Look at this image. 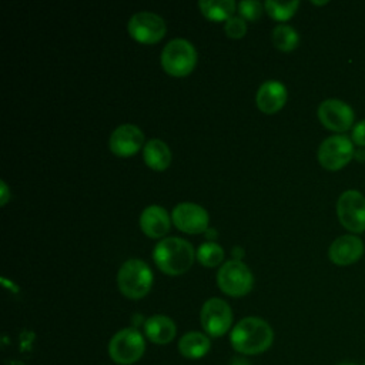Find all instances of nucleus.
I'll use <instances>...</instances> for the list:
<instances>
[{"instance_id":"obj_21","label":"nucleus","mask_w":365,"mask_h":365,"mask_svg":"<svg viewBox=\"0 0 365 365\" xmlns=\"http://www.w3.org/2000/svg\"><path fill=\"white\" fill-rule=\"evenodd\" d=\"M272 43L277 48L282 51L294 50L299 43L298 33L288 24H278L272 30Z\"/></svg>"},{"instance_id":"obj_17","label":"nucleus","mask_w":365,"mask_h":365,"mask_svg":"<svg viewBox=\"0 0 365 365\" xmlns=\"http://www.w3.org/2000/svg\"><path fill=\"white\" fill-rule=\"evenodd\" d=\"M140 227L145 235L160 238L170 228V215L163 207L150 205L140 215Z\"/></svg>"},{"instance_id":"obj_3","label":"nucleus","mask_w":365,"mask_h":365,"mask_svg":"<svg viewBox=\"0 0 365 365\" xmlns=\"http://www.w3.org/2000/svg\"><path fill=\"white\" fill-rule=\"evenodd\" d=\"M117 284L124 297L130 299H140L151 289L153 272L143 259L131 258L118 269Z\"/></svg>"},{"instance_id":"obj_6","label":"nucleus","mask_w":365,"mask_h":365,"mask_svg":"<svg viewBox=\"0 0 365 365\" xmlns=\"http://www.w3.org/2000/svg\"><path fill=\"white\" fill-rule=\"evenodd\" d=\"M220 289L231 297H242L248 294L254 284V277L250 268L240 259L224 262L217 274Z\"/></svg>"},{"instance_id":"obj_20","label":"nucleus","mask_w":365,"mask_h":365,"mask_svg":"<svg viewBox=\"0 0 365 365\" xmlns=\"http://www.w3.org/2000/svg\"><path fill=\"white\" fill-rule=\"evenodd\" d=\"M201 13L214 21L228 20L232 17L231 14L235 11V1L234 0H201L198 3Z\"/></svg>"},{"instance_id":"obj_7","label":"nucleus","mask_w":365,"mask_h":365,"mask_svg":"<svg viewBox=\"0 0 365 365\" xmlns=\"http://www.w3.org/2000/svg\"><path fill=\"white\" fill-rule=\"evenodd\" d=\"M200 319L205 334L218 338L228 332L232 324V311L224 299L210 298L201 307Z\"/></svg>"},{"instance_id":"obj_15","label":"nucleus","mask_w":365,"mask_h":365,"mask_svg":"<svg viewBox=\"0 0 365 365\" xmlns=\"http://www.w3.org/2000/svg\"><path fill=\"white\" fill-rule=\"evenodd\" d=\"M287 101V88L282 83L269 80L259 86L257 91V106L265 114H274L284 107Z\"/></svg>"},{"instance_id":"obj_27","label":"nucleus","mask_w":365,"mask_h":365,"mask_svg":"<svg viewBox=\"0 0 365 365\" xmlns=\"http://www.w3.org/2000/svg\"><path fill=\"white\" fill-rule=\"evenodd\" d=\"M230 365H251V364H250V361H248L247 358H244V356H234V358L231 359Z\"/></svg>"},{"instance_id":"obj_24","label":"nucleus","mask_w":365,"mask_h":365,"mask_svg":"<svg viewBox=\"0 0 365 365\" xmlns=\"http://www.w3.org/2000/svg\"><path fill=\"white\" fill-rule=\"evenodd\" d=\"M238 10H240V14L242 19L254 21V20L259 19V16L262 13V4L255 0H244V1H240Z\"/></svg>"},{"instance_id":"obj_10","label":"nucleus","mask_w":365,"mask_h":365,"mask_svg":"<svg viewBox=\"0 0 365 365\" xmlns=\"http://www.w3.org/2000/svg\"><path fill=\"white\" fill-rule=\"evenodd\" d=\"M130 36L144 44H153L160 41L165 34L164 20L151 11H140L131 16L128 20Z\"/></svg>"},{"instance_id":"obj_9","label":"nucleus","mask_w":365,"mask_h":365,"mask_svg":"<svg viewBox=\"0 0 365 365\" xmlns=\"http://www.w3.org/2000/svg\"><path fill=\"white\" fill-rule=\"evenodd\" d=\"M352 155V141L344 134L325 138L318 148V161L324 168L329 171H336L345 167L351 161Z\"/></svg>"},{"instance_id":"obj_2","label":"nucleus","mask_w":365,"mask_h":365,"mask_svg":"<svg viewBox=\"0 0 365 365\" xmlns=\"http://www.w3.org/2000/svg\"><path fill=\"white\" fill-rule=\"evenodd\" d=\"M154 261L167 275H181L190 269L194 262L192 245L178 237L161 240L154 248Z\"/></svg>"},{"instance_id":"obj_8","label":"nucleus","mask_w":365,"mask_h":365,"mask_svg":"<svg viewBox=\"0 0 365 365\" xmlns=\"http://www.w3.org/2000/svg\"><path fill=\"white\" fill-rule=\"evenodd\" d=\"M339 222L352 232L365 231V197L356 190L344 191L336 201Z\"/></svg>"},{"instance_id":"obj_28","label":"nucleus","mask_w":365,"mask_h":365,"mask_svg":"<svg viewBox=\"0 0 365 365\" xmlns=\"http://www.w3.org/2000/svg\"><path fill=\"white\" fill-rule=\"evenodd\" d=\"M9 200V190L4 181H1V205H4Z\"/></svg>"},{"instance_id":"obj_18","label":"nucleus","mask_w":365,"mask_h":365,"mask_svg":"<svg viewBox=\"0 0 365 365\" xmlns=\"http://www.w3.org/2000/svg\"><path fill=\"white\" fill-rule=\"evenodd\" d=\"M210 348V338L198 331H190L178 341V352L187 359H200L208 354Z\"/></svg>"},{"instance_id":"obj_29","label":"nucleus","mask_w":365,"mask_h":365,"mask_svg":"<svg viewBox=\"0 0 365 365\" xmlns=\"http://www.w3.org/2000/svg\"><path fill=\"white\" fill-rule=\"evenodd\" d=\"M338 365H358L355 362H351V361H344V362H339Z\"/></svg>"},{"instance_id":"obj_11","label":"nucleus","mask_w":365,"mask_h":365,"mask_svg":"<svg viewBox=\"0 0 365 365\" xmlns=\"http://www.w3.org/2000/svg\"><path fill=\"white\" fill-rule=\"evenodd\" d=\"M319 121L332 131H346L354 124L352 108L338 98L324 100L318 107Z\"/></svg>"},{"instance_id":"obj_4","label":"nucleus","mask_w":365,"mask_h":365,"mask_svg":"<svg viewBox=\"0 0 365 365\" xmlns=\"http://www.w3.org/2000/svg\"><path fill=\"white\" fill-rule=\"evenodd\" d=\"M145 352L144 336L135 328H124L115 332L108 342V355L118 365H131Z\"/></svg>"},{"instance_id":"obj_5","label":"nucleus","mask_w":365,"mask_h":365,"mask_svg":"<svg viewBox=\"0 0 365 365\" xmlns=\"http://www.w3.org/2000/svg\"><path fill=\"white\" fill-rule=\"evenodd\" d=\"M197 63V51L185 38H174L167 43L161 53L163 68L174 76L182 77L192 71Z\"/></svg>"},{"instance_id":"obj_14","label":"nucleus","mask_w":365,"mask_h":365,"mask_svg":"<svg viewBox=\"0 0 365 365\" xmlns=\"http://www.w3.org/2000/svg\"><path fill=\"white\" fill-rule=\"evenodd\" d=\"M364 254V244L355 235H342L329 245V259L336 265H349L356 262Z\"/></svg>"},{"instance_id":"obj_1","label":"nucleus","mask_w":365,"mask_h":365,"mask_svg":"<svg viewBox=\"0 0 365 365\" xmlns=\"http://www.w3.org/2000/svg\"><path fill=\"white\" fill-rule=\"evenodd\" d=\"M231 346L241 355H258L274 342V331L258 317H245L230 332Z\"/></svg>"},{"instance_id":"obj_23","label":"nucleus","mask_w":365,"mask_h":365,"mask_svg":"<svg viewBox=\"0 0 365 365\" xmlns=\"http://www.w3.org/2000/svg\"><path fill=\"white\" fill-rule=\"evenodd\" d=\"M197 258L205 267H215L224 259V250L215 242H205L197 250Z\"/></svg>"},{"instance_id":"obj_19","label":"nucleus","mask_w":365,"mask_h":365,"mask_svg":"<svg viewBox=\"0 0 365 365\" xmlns=\"http://www.w3.org/2000/svg\"><path fill=\"white\" fill-rule=\"evenodd\" d=\"M144 161L150 168L164 171L171 163V151L164 141L153 138L144 145Z\"/></svg>"},{"instance_id":"obj_25","label":"nucleus","mask_w":365,"mask_h":365,"mask_svg":"<svg viewBox=\"0 0 365 365\" xmlns=\"http://www.w3.org/2000/svg\"><path fill=\"white\" fill-rule=\"evenodd\" d=\"M224 30L227 33L228 37H232V38H241L245 31H247V24H245V20L240 16H232L230 17L225 24H224Z\"/></svg>"},{"instance_id":"obj_26","label":"nucleus","mask_w":365,"mask_h":365,"mask_svg":"<svg viewBox=\"0 0 365 365\" xmlns=\"http://www.w3.org/2000/svg\"><path fill=\"white\" fill-rule=\"evenodd\" d=\"M351 137H352L354 143L365 147V120H362L354 125Z\"/></svg>"},{"instance_id":"obj_16","label":"nucleus","mask_w":365,"mask_h":365,"mask_svg":"<svg viewBox=\"0 0 365 365\" xmlns=\"http://www.w3.org/2000/svg\"><path fill=\"white\" fill-rule=\"evenodd\" d=\"M144 334H145V338L153 344L167 345L174 339L177 334V327L170 317L157 314L145 319Z\"/></svg>"},{"instance_id":"obj_12","label":"nucleus","mask_w":365,"mask_h":365,"mask_svg":"<svg viewBox=\"0 0 365 365\" xmlns=\"http://www.w3.org/2000/svg\"><path fill=\"white\" fill-rule=\"evenodd\" d=\"M174 225L187 234L204 232L208 227V212L195 202H180L173 210Z\"/></svg>"},{"instance_id":"obj_13","label":"nucleus","mask_w":365,"mask_h":365,"mask_svg":"<svg viewBox=\"0 0 365 365\" xmlns=\"http://www.w3.org/2000/svg\"><path fill=\"white\" fill-rule=\"evenodd\" d=\"M144 143L143 131L134 124H121L110 135V150L120 157L135 154Z\"/></svg>"},{"instance_id":"obj_22","label":"nucleus","mask_w":365,"mask_h":365,"mask_svg":"<svg viewBox=\"0 0 365 365\" xmlns=\"http://www.w3.org/2000/svg\"><path fill=\"white\" fill-rule=\"evenodd\" d=\"M299 3L297 0L294 1H274V0H268L264 3V7L267 10V13L278 20V21H284L288 20L289 17L294 16V13L297 11Z\"/></svg>"}]
</instances>
